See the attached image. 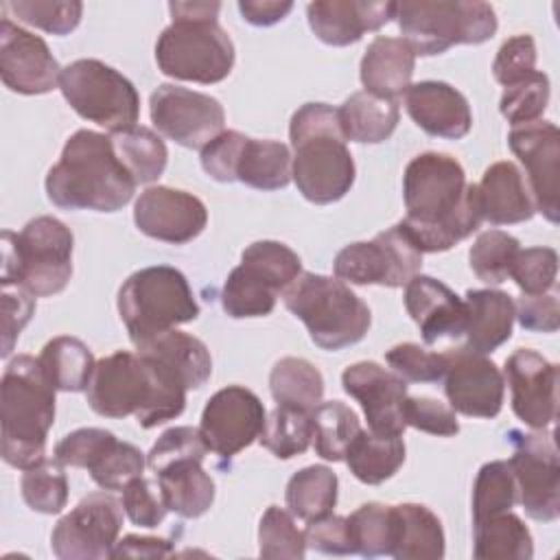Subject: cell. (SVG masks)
<instances>
[{
    "mask_svg": "<svg viewBox=\"0 0 560 560\" xmlns=\"http://www.w3.org/2000/svg\"><path fill=\"white\" fill-rule=\"evenodd\" d=\"M37 361L57 392H85L96 365L92 350L70 335L50 339Z\"/></svg>",
    "mask_w": 560,
    "mask_h": 560,
    "instance_id": "cell-36",
    "label": "cell"
},
{
    "mask_svg": "<svg viewBox=\"0 0 560 560\" xmlns=\"http://www.w3.org/2000/svg\"><path fill=\"white\" fill-rule=\"evenodd\" d=\"M466 346L472 352L490 354L512 337L514 300L499 289H468L466 298Z\"/></svg>",
    "mask_w": 560,
    "mask_h": 560,
    "instance_id": "cell-29",
    "label": "cell"
},
{
    "mask_svg": "<svg viewBox=\"0 0 560 560\" xmlns=\"http://www.w3.org/2000/svg\"><path fill=\"white\" fill-rule=\"evenodd\" d=\"M186 387L140 352L118 350L96 361L85 389L88 405L103 418L133 416L142 429L177 418L186 407Z\"/></svg>",
    "mask_w": 560,
    "mask_h": 560,
    "instance_id": "cell-2",
    "label": "cell"
},
{
    "mask_svg": "<svg viewBox=\"0 0 560 560\" xmlns=\"http://www.w3.org/2000/svg\"><path fill=\"white\" fill-rule=\"evenodd\" d=\"M173 553L171 540L155 536H125L114 545L112 558H164Z\"/></svg>",
    "mask_w": 560,
    "mask_h": 560,
    "instance_id": "cell-62",
    "label": "cell"
},
{
    "mask_svg": "<svg viewBox=\"0 0 560 560\" xmlns=\"http://www.w3.org/2000/svg\"><path fill=\"white\" fill-rule=\"evenodd\" d=\"M269 389L278 405L313 411L322 402L324 378L311 361L284 357L269 372Z\"/></svg>",
    "mask_w": 560,
    "mask_h": 560,
    "instance_id": "cell-40",
    "label": "cell"
},
{
    "mask_svg": "<svg viewBox=\"0 0 560 560\" xmlns=\"http://www.w3.org/2000/svg\"><path fill=\"white\" fill-rule=\"evenodd\" d=\"M2 9L11 11L20 22L42 28L50 35H68L72 33L83 13V4L77 0H15L2 4Z\"/></svg>",
    "mask_w": 560,
    "mask_h": 560,
    "instance_id": "cell-47",
    "label": "cell"
},
{
    "mask_svg": "<svg viewBox=\"0 0 560 560\" xmlns=\"http://www.w3.org/2000/svg\"><path fill=\"white\" fill-rule=\"evenodd\" d=\"M247 136L234 129L221 131L212 142L201 149V168L217 182H236V166Z\"/></svg>",
    "mask_w": 560,
    "mask_h": 560,
    "instance_id": "cell-58",
    "label": "cell"
},
{
    "mask_svg": "<svg viewBox=\"0 0 560 560\" xmlns=\"http://www.w3.org/2000/svg\"><path fill=\"white\" fill-rule=\"evenodd\" d=\"M472 556L477 560H532L534 540L527 525L508 510L475 521Z\"/></svg>",
    "mask_w": 560,
    "mask_h": 560,
    "instance_id": "cell-34",
    "label": "cell"
},
{
    "mask_svg": "<svg viewBox=\"0 0 560 560\" xmlns=\"http://www.w3.org/2000/svg\"><path fill=\"white\" fill-rule=\"evenodd\" d=\"M147 466L144 453L131 442L116 440L90 468L92 481L103 490H122L131 479L140 477Z\"/></svg>",
    "mask_w": 560,
    "mask_h": 560,
    "instance_id": "cell-50",
    "label": "cell"
},
{
    "mask_svg": "<svg viewBox=\"0 0 560 560\" xmlns=\"http://www.w3.org/2000/svg\"><path fill=\"white\" fill-rule=\"evenodd\" d=\"M337 112L346 140L361 144L385 142L400 120V107L396 101L374 96L365 90L350 94Z\"/></svg>",
    "mask_w": 560,
    "mask_h": 560,
    "instance_id": "cell-33",
    "label": "cell"
},
{
    "mask_svg": "<svg viewBox=\"0 0 560 560\" xmlns=\"http://www.w3.org/2000/svg\"><path fill=\"white\" fill-rule=\"evenodd\" d=\"M341 385L343 392L361 405L372 433H405V402L409 396L407 381L374 361H359L343 370Z\"/></svg>",
    "mask_w": 560,
    "mask_h": 560,
    "instance_id": "cell-20",
    "label": "cell"
},
{
    "mask_svg": "<svg viewBox=\"0 0 560 560\" xmlns=\"http://www.w3.org/2000/svg\"><path fill=\"white\" fill-rule=\"evenodd\" d=\"M258 553L262 558H304V532L298 529L289 510L278 505L267 508L258 525Z\"/></svg>",
    "mask_w": 560,
    "mask_h": 560,
    "instance_id": "cell-48",
    "label": "cell"
},
{
    "mask_svg": "<svg viewBox=\"0 0 560 560\" xmlns=\"http://www.w3.org/2000/svg\"><path fill=\"white\" fill-rule=\"evenodd\" d=\"M61 70L48 44L9 18L0 20V77L15 94H46L59 85Z\"/></svg>",
    "mask_w": 560,
    "mask_h": 560,
    "instance_id": "cell-21",
    "label": "cell"
},
{
    "mask_svg": "<svg viewBox=\"0 0 560 560\" xmlns=\"http://www.w3.org/2000/svg\"><path fill=\"white\" fill-rule=\"evenodd\" d=\"M444 394L468 418H497L503 407L505 378L494 361L468 348L446 352Z\"/></svg>",
    "mask_w": 560,
    "mask_h": 560,
    "instance_id": "cell-18",
    "label": "cell"
},
{
    "mask_svg": "<svg viewBox=\"0 0 560 560\" xmlns=\"http://www.w3.org/2000/svg\"><path fill=\"white\" fill-rule=\"evenodd\" d=\"M558 254L553 247H527L518 249L510 278L525 295L547 293L556 287Z\"/></svg>",
    "mask_w": 560,
    "mask_h": 560,
    "instance_id": "cell-52",
    "label": "cell"
},
{
    "mask_svg": "<svg viewBox=\"0 0 560 560\" xmlns=\"http://www.w3.org/2000/svg\"><path fill=\"white\" fill-rule=\"evenodd\" d=\"M547 103H549V77L536 70L527 79L505 88L499 101V109L512 127H518V125L540 120L542 112L547 109Z\"/></svg>",
    "mask_w": 560,
    "mask_h": 560,
    "instance_id": "cell-49",
    "label": "cell"
},
{
    "mask_svg": "<svg viewBox=\"0 0 560 560\" xmlns=\"http://www.w3.org/2000/svg\"><path fill=\"white\" fill-rule=\"evenodd\" d=\"M293 2L289 0H241L238 11L245 22L254 26H271L289 15Z\"/></svg>",
    "mask_w": 560,
    "mask_h": 560,
    "instance_id": "cell-63",
    "label": "cell"
},
{
    "mask_svg": "<svg viewBox=\"0 0 560 560\" xmlns=\"http://www.w3.org/2000/svg\"><path fill=\"white\" fill-rule=\"evenodd\" d=\"M514 453L508 459L516 494L525 514L534 521H556L560 516V464L549 433L510 431Z\"/></svg>",
    "mask_w": 560,
    "mask_h": 560,
    "instance_id": "cell-15",
    "label": "cell"
},
{
    "mask_svg": "<svg viewBox=\"0 0 560 560\" xmlns=\"http://www.w3.org/2000/svg\"><path fill=\"white\" fill-rule=\"evenodd\" d=\"M122 501L109 490L83 497L50 534V549L61 560H103L112 558L122 529Z\"/></svg>",
    "mask_w": 560,
    "mask_h": 560,
    "instance_id": "cell-14",
    "label": "cell"
},
{
    "mask_svg": "<svg viewBox=\"0 0 560 560\" xmlns=\"http://www.w3.org/2000/svg\"><path fill=\"white\" fill-rule=\"evenodd\" d=\"M149 114L158 133L186 149L201 151L225 131V112L214 96L173 83H164L151 94Z\"/></svg>",
    "mask_w": 560,
    "mask_h": 560,
    "instance_id": "cell-16",
    "label": "cell"
},
{
    "mask_svg": "<svg viewBox=\"0 0 560 560\" xmlns=\"http://www.w3.org/2000/svg\"><path fill=\"white\" fill-rule=\"evenodd\" d=\"M306 547L328 553V556H348L352 553L350 532H348V518L337 514H326L322 518L308 521L304 529Z\"/></svg>",
    "mask_w": 560,
    "mask_h": 560,
    "instance_id": "cell-60",
    "label": "cell"
},
{
    "mask_svg": "<svg viewBox=\"0 0 560 560\" xmlns=\"http://www.w3.org/2000/svg\"><path fill=\"white\" fill-rule=\"evenodd\" d=\"M402 199L407 214L398 223L422 254L455 247L483 221L477 184L448 153L416 155L402 175Z\"/></svg>",
    "mask_w": 560,
    "mask_h": 560,
    "instance_id": "cell-1",
    "label": "cell"
},
{
    "mask_svg": "<svg viewBox=\"0 0 560 560\" xmlns=\"http://www.w3.org/2000/svg\"><path fill=\"white\" fill-rule=\"evenodd\" d=\"M422 252L400 223L378 232L372 241H357L339 249L332 262L335 278L350 284L405 287L420 273Z\"/></svg>",
    "mask_w": 560,
    "mask_h": 560,
    "instance_id": "cell-13",
    "label": "cell"
},
{
    "mask_svg": "<svg viewBox=\"0 0 560 560\" xmlns=\"http://www.w3.org/2000/svg\"><path fill=\"white\" fill-rule=\"evenodd\" d=\"M479 188L483 221L492 225H514L529 221L536 212L529 188L514 162H494L486 168Z\"/></svg>",
    "mask_w": 560,
    "mask_h": 560,
    "instance_id": "cell-28",
    "label": "cell"
},
{
    "mask_svg": "<svg viewBox=\"0 0 560 560\" xmlns=\"http://www.w3.org/2000/svg\"><path fill=\"white\" fill-rule=\"evenodd\" d=\"M265 405L260 398L241 385H228L210 396L201 411L199 433L208 451L223 459L234 457L258 440L265 427Z\"/></svg>",
    "mask_w": 560,
    "mask_h": 560,
    "instance_id": "cell-17",
    "label": "cell"
},
{
    "mask_svg": "<svg viewBox=\"0 0 560 560\" xmlns=\"http://www.w3.org/2000/svg\"><path fill=\"white\" fill-rule=\"evenodd\" d=\"M343 459L359 481L378 486L394 477L405 462L402 435H376L361 429L350 442Z\"/></svg>",
    "mask_w": 560,
    "mask_h": 560,
    "instance_id": "cell-35",
    "label": "cell"
},
{
    "mask_svg": "<svg viewBox=\"0 0 560 560\" xmlns=\"http://www.w3.org/2000/svg\"><path fill=\"white\" fill-rule=\"evenodd\" d=\"M293 155L278 140L247 138L236 166V182L256 190H280L291 182Z\"/></svg>",
    "mask_w": 560,
    "mask_h": 560,
    "instance_id": "cell-37",
    "label": "cell"
},
{
    "mask_svg": "<svg viewBox=\"0 0 560 560\" xmlns=\"http://www.w3.org/2000/svg\"><path fill=\"white\" fill-rule=\"evenodd\" d=\"M313 411L278 405L267 418L258 442L278 459L302 455L313 442Z\"/></svg>",
    "mask_w": 560,
    "mask_h": 560,
    "instance_id": "cell-42",
    "label": "cell"
},
{
    "mask_svg": "<svg viewBox=\"0 0 560 560\" xmlns=\"http://www.w3.org/2000/svg\"><path fill=\"white\" fill-rule=\"evenodd\" d=\"M118 313L129 339L142 341L199 317V304L186 276L171 265L133 271L118 291Z\"/></svg>",
    "mask_w": 560,
    "mask_h": 560,
    "instance_id": "cell-9",
    "label": "cell"
},
{
    "mask_svg": "<svg viewBox=\"0 0 560 560\" xmlns=\"http://www.w3.org/2000/svg\"><path fill=\"white\" fill-rule=\"evenodd\" d=\"M136 228L155 241L184 245L197 238L208 225L203 201L186 190L151 186L140 192L133 206Z\"/></svg>",
    "mask_w": 560,
    "mask_h": 560,
    "instance_id": "cell-22",
    "label": "cell"
},
{
    "mask_svg": "<svg viewBox=\"0 0 560 560\" xmlns=\"http://www.w3.org/2000/svg\"><path fill=\"white\" fill-rule=\"evenodd\" d=\"M337 475L322 464L306 466L298 470L284 490V501L289 512L300 521H315L326 514H332L337 503Z\"/></svg>",
    "mask_w": 560,
    "mask_h": 560,
    "instance_id": "cell-38",
    "label": "cell"
},
{
    "mask_svg": "<svg viewBox=\"0 0 560 560\" xmlns=\"http://www.w3.org/2000/svg\"><path fill=\"white\" fill-rule=\"evenodd\" d=\"M311 416L315 453L326 462H341L350 442L361 431L357 413L341 400H328L319 402Z\"/></svg>",
    "mask_w": 560,
    "mask_h": 560,
    "instance_id": "cell-41",
    "label": "cell"
},
{
    "mask_svg": "<svg viewBox=\"0 0 560 560\" xmlns=\"http://www.w3.org/2000/svg\"><path fill=\"white\" fill-rule=\"evenodd\" d=\"M118 438L98 427H83L63 435L55 446V459L72 468H90Z\"/></svg>",
    "mask_w": 560,
    "mask_h": 560,
    "instance_id": "cell-54",
    "label": "cell"
},
{
    "mask_svg": "<svg viewBox=\"0 0 560 560\" xmlns=\"http://www.w3.org/2000/svg\"><path fill=\"white\" fill-rule=\"evenodd\" d=\"M536 72V44L532 35H514L501 44L492 61V74L501 85H514Z\"/></svg>",
    "mask_w": 560,
    "mask_h": 560,
    "instance_id": "cell-56",
    "label": "cell"
},
{
    "mask_svg": "<svg viewBox=\"0 0 560 560\" xmlns=\"http://www.w3.org/2000/svg\"><path fill=\"white\" fill-rule=\"evenodd\" d=\"M171 26L155 44V61L162 74L192 81L219 83L234 66V44L217 15L219 2H171Z\"/></svg>",
    "mask_w": 560,
    "mask_h": 560,
    "instance_id": "cell-5",
    "label": "cell"
},
{
    "mask_svg": "<svg viewBox=\"0 0 560 560\" xmlns=\"http://www.w3.org/2000/svg\"><path fill=\"white\" fill-rule=\"evenodd\" d=\"M405 107L411 120L433 138L459 140L472 127L466 96L444 81L411 83L405 92Z\"/></svg>",
    "mask_w": 560,
    "mask_h": 560,
    "instance_id": "cell-25",
    "label": "cell"
},
{
    "mask_svg": "<svg viewBox=\"0 0 560 560\" xmlns=\"http://www.w3.org/2000/svg\"><path fill=\"white\" fill-rule=\"evenodd\" d=\"M405 422L418 431L451 438L459 433V422L455 409L431 396H407Z\"/></svg>",
    "mask_w": 560,
    "mask_h": 560,
    "instance_id": "cell-57",
    "label": "cell"
},
{
    "mask_svg": "<svg viewBox=\"0 0 560 560\" xmlns=\"http://www.w3.org/2000/svg\"><path fill=\"white\" fill-rule=\"evenodd\" d=\"M348 518V532L352 542V553L363 558H378L392 553L394 540V514L392 505L385 503H363Z\"/></svg>",
    "mask_w": 560,
    "mask_h": 560,
    "instance_id": "cell-43",
    "label": "cell"
},
{
    "mask_svg": "<svg viewBox=\"0 0 560 560\" xmlns=\"http://www.w3.org/2000/svg\"><path fill=\"white\" fill-rule=\"evenodd\" d=\"M138 352L166 372H171L186 389H199L212 374V359L206 343L182 330H166L140 346Z\"/></svg>",
    "mask_w": 560,
    "mask_h": 560,
    "instance_id": "cell-30",
    "label": "cell"
},
{
    "mask_svg": "<svg viewBox=\"0 0 560 560\" xmlns=\"http://www.w3.org/2000/svg\"><path fill=\"white\" fill-rule=\"evenodd\" d=\"M503 378L512 392V411L529 429L545 431L556 420L558 368L529 348H518L505 359Z\"/></svg>",
    "mask_w": 560,
    "mask_h": 560,
    "instance_id": "cell-23",
    "label": "cell"
},
{
    "mask_svg": "<svg viewBox=\"0 0 560 560\" xmlns=\"http://www.w3.org/2000/svg\"><path fill=\"white\" fill-rule=\"evenodd\" d=\"M514 319L529 332H556L560 326V306L556 293L521 295L514 302Z\"/></svg>",
    "mask_w": 560,
    "mask_h": 560,
    "instance_id": "cell-61",
    "label": "cell"
},
{
    "mask_svg": "<svg viewBox=\"0 0 560 560\" xmlns=\"http://www.w3.org/2000/svg\"><path fill=\"white\" fill-rule=\"evenodd\" d=\"M518 501L510 462L494 459L479 468L472 486V523L508 512Z\"/></svg>",
    "mask_w": 560,
    "mask_h": 560,
    "instance_id": "cell-44",
    "label": "cell"
},
{
    "mask_svg": "<svg viewBox=\"0 0 560 560\" xmlns=\"http://www.w3.org/2000/svg\"><path fill=\"white\" fill-rule=\"evenodd\" d=\"M168 512L182 518H199L214 501V481L201 459H182L155 472Z\"/></svg>",
    "mask_w": 560,
    "mask_h": 560,
    "instance_id": "cell-32",
    "label": "cell"
},
{
    "mask_svg": "<svg viewBox=\"0 0 560 560\" xmlns=\"http://www.w3.org/2000/svg\"><path fill=\"white\" fill-rule=\"evenodd\" d=\"M413 55H442L457 44H483L497 33V13L488 2L416 0L396 2L394 13Z\"/></svg>",
    "mask_w": 560,
    "mask_h": 560,
    "instance_id": "cell-10",
    "label": "cell"
},
{
    "mask_svg": "<svg viewBox=\"0 0 560 560\" xmlns=\"http://www.w3.org/2000/svg\"><path fill=\"white\" fill-rule=\"evenodd\" d=\"M405 308L418 324L422 341L435 346L464 337L466 304L451 287L431 276H413L405 284Z\"/></svg>",
    "mask_w": 560,
    "mask_h": 560,
    "instance_id": "cell-24",
    "label": "cell"
},
{
    "mask_svg": "<svg viewBox=\"0 0 560 560\" xmlns=\"http://www.w3.org/2000/svg\"><path fill=\"white\" fill-rule=\"evenodd\" d=\"M35 311V295L20 284H2V357H9Z\"/></svg>",
    "mask_w": 560,
    "mask_h": 560,
    "instance_id": "cell-59",
    "label": "cell"
},
{
    "mask_svg": "<svg viewBox=\"0 0 560 560\" xmlns=\"http://www.w3.org/2000/svg\"><path fill=\"white\" fill-rule=\"evenodd\" d=\"M291 179L311 203L343 199L354 184V160L346 147L339 112L328 103H304L291 116Z\"/></svg>",
    "mask_w": 560,
    "mask_h": 560,
    "instance_id": "cell-4",
    "label": "cell"
},
{
    "mask_svg": "<svg viewBox=\"0 0 560 560\" xmlns=\"http://www.w3.org/2000/svg\"><path fill=\"white\" fill-rule=\"evenodd\" d=\"M291 315L304 322L311 341L337 352L359 343L372 324L368 304L339 278L302 271L282 293Z\"/></svg>",
    "mask_w": 560,
    "mask_h": 560,
    "instance_id": "cell-7",
    "label": "cell"
},
{
    "mask_svg": "<svg viewBox=\"0 0 560 560\" xmlns=\"http://www.w3.org/2000/svg\"><path fill=\"white\" fill-rule=\"evenodd\" d=\"M208 446L195 427H173L166 429L158 442L147 453V466L153 472L164 470L166 466L182 459H201L206 457Z\"/></svg>",
    "mask_w": 560,
    "mask_h": 560,
    "instance_id": "cell-53",
    "label": "cell"
},
{
    "mask_svg": "<svg viewBox=\"0 0 560 560\" xmlns=\"http://www.w3.org/2000/svg\"><path fill=\"white\" fill-rule=\"evenodd\" d=\"M109 140L116 158L122 162L136 184H151L164 173L168 151L160 133H155L153 129L136 125L125 131L112 133Z\"/></svg>",
    "mask_w": 560,
    "mask_h": 560,
    "instance_id": "cell-39",
    "label": "cell"
},
{
    "mask_svg": "<svg viewBox=\"0 0 560 560\" xmlns=\"http://www.w3.org/2000/svg\"><path fill=\"white\" fill-rule=\"evenodd\" d=\"M55 392L35 357L18 354L7 363L0 381V420L2 459L9 466L26 470L46 459Z\"/></svg>",
    "mask_w": 560,
    "mask_h": 560,
    "instance_id": "cell-6",
    "label": "cell"
},
{
    "mask_svg": "<svg viewBox=\"0 0 560 560\" xmlns=\"http://www.w3.org/2000/svg\"><path fill=\"white\" fill-rule=\"evenodd\" d=\"M57 459H42L22 475V499L39 514H59L68 503V479Z\"/></svg>",
    "mask_w": 560,
    "mask_h": 560,
    "instance_id": "cell-46",
    "label": "cell"
},
{
    "mask_svg": "<svg viewBox=\"0 0 560 560\" xmlns=\"http://www.w3.org/2000/svg\"><path fill=\"white\" fill-rule=\"evenodd\" d=\"M385 361L407 383H435L446 372V352L438 354L411 341L389 348Z\"/></svg>",
    "mask_w": 560,
    "mask_h": 560,
    "instance_id": "cell-51",
    "label": "cell"
},
{
    "mask_svg": "<svg viewBox=\"0 0 560 560\" xmlns=\"http://www.w3.org/2000/svg\"><path fill=\"white\" fill-rule=\"evenodd\" d=\"M302 273L300 256L280 241H256L241 254L221 289V306L232 319L265 317L276 300Z\"/></svg>",
    "mask_w": 560,
    "mask_h": 560,
    "instance_id": "cell-11",
    "label": "cell"
},
{
    "mask_svg": "<svg viewBox=\"0 0 560 560\" xmlns=\"http://www.w3.org/2000/svg\"><path fill=\"white\" fill-rule=\"evenodd\" d=\"M521 243L503 230H486L470 245L468 260L472 273L486 284H501L510 278Z\"/></svg>",
    "mask_w": 560,
    "mask_h": 560,
    "instance_id": "cell-45",
    "label": "cell"
},
{
    "mask_svg": "<svg viewBox=\"0 0 560 560\" xmlns=\"http://www.w3.org/2000/svg\"><path fill=\"white\" fill-rule=\"evenodd\" d=\"M74 236L55 217H35L20 232H2V284H20L35 298L61 293L72 276Z\"/></svg>",
    "mask_w": 560,
    "mask_h": 560,
    "instance_id": "cell-8",
    "label": "cell"
},
{
    "mask_svg": "<svg viewBox=\"0 0 560 560\" xmlns=\"http://www.w3.org/2000/svg\"><path fill=\"white\" fill-rule=\"evenodd\" d=\"M136 192V182L116 158L112 140L92 129L74 131L46 175V195L61 210L116 212Z\"/></svg>",
    "mask_w": 560,
    "mask_h": 560,
    "instance_id": "cell-3",
    "label": "cell"
},
{
    "mask_svg": "<svg viewBox=\"0 0 560 560\" xmlns=\"http://www.w3.org/2000/svg\"><path fill=\"white\" fill-rule=\"evenodd\" d=\"M396 560H440L444 558V529L440 518L422 503L392 505Z\"/></svg>",
    "mask_w": 560,
    "mask_h": 560,
    "instance_id": "cell-31",
    "label": "cell"
},
{
    "mask_svg": "<svg viewBox=\"0 0 560 560\" xmlns=\"http://www.w3.org/2000/svg\"><path fill=\"white\" fill-rule=\"evenodd\" d=\"M122 508L125 514L129 516V521L138 527H158L168 508L164 503V497L160 492V486H155L151 479L147 477H136L131 479L125 488H122Z\"/></svg>",
    "mask_w": 560,
    "mask_h": 560,
    "instance_id": "cell-55",
    "label": "cell"
},
{
    "mask_svg": "<svg viewBox=\"0 0 560 560\" xmlns=\"http://www.w3.org/2000/svg\"><path fill=\"white\" fill-rule=\"evenodd\" d=\"M59 90L81 118L109 133L138 125V90L127 77L98 59H77L68 63L61 70Z\"/></svg>",
    "mask_w": 560,
    "mask_h": 560,
    "instance_id": "cell-12",
    "label": "cell"
},
{
    "mask_svg": "<svg viewBox=\"0 0 560 560\" xmlns=\"http://www.w3.org/2000/svg\"><path fill=\"white\" fill-rule=\"evenodd\" d=\"M396 13V2L317 0L306 7L308 26L328 46H350L368 31H378Z\"/></svg>",
    "mask_w": 560,
    "mask_h": 560,
    "instance_id": "cell-26",
    "label": "cell"
},
{
    "mask_svg": "<svg viewBox=\"0 0 560 560\" xmlns=\"http://www.w3.org/2000/svg\"><path fill=\"white\" fill-rule=\"evenodd\" d=\"M512 153L527 171L529 195L534 208L549 221L558 223V162H560V131L549 120H534L512 127L508 136Z\"/></svg>",
    "mask_w": 560,
    "mask_h": 560,
    "instance_id": "cell-19",
    "label": "cell"
},
{
    "mask_svg": "<svg viewBox=\"0 0 560 560\" xmlns=\"http://www.w3.org/2000/svg\"><path fill=\"white\" fill-rule=\"evenodd\" d=\"M416 55L402 37L378 35L361 59V83L365 92L396 101L411 85Z\"/></svg>",
    "mask_w": 560,
    "mask_h": 560,
    "instance_id": "cell-27",
    "label": "cell"
}]
</instances>
